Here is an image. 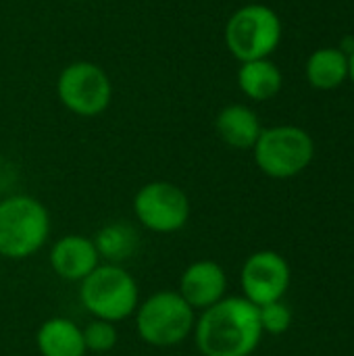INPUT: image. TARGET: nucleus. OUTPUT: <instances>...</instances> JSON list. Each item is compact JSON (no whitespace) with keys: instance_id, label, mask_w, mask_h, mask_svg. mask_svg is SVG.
I'll use <instances>...</instances> for the list:
<instances>
[{"instance_id":"1","label":"nucleus","mask_w":354,"mask_h":356,"mask_svg":"<svg viewBox=\"0 0 354 356\" xmlns=\"http://www.w3.org/2000/svg\"><path fill=\"white\" fill-rule=\"evenodd\" d=\"M192 334L202 356H250L263 338L259 307L244 296H225L202 311Z\"/></svg>"},{"instance_id":"2","label":"nucleus","mask_w":354,"mask_h":356,"mask_svg":"<svg viewBox=\"0 0 354 356\" xmlns=\"http://www.w3.org/2000/svg\"><path fill=\"white\" fill-rule=\"evenodd\" d=\"M50 236L48 209L33 196L0 200V257L21 261L35 254Z\"/></svg>"},{"instance_id":"3","label":"nucleus","mask_w":354,"mask_h":356,"mask_svg":"<svg viewBox=\"0 0 354 356\" xmlns=\"http://www.w3.org/2000/svg\"><path fill=\"white\" fill-rule=\"evenodd\" d=\"M138 284L121 265H98L79 286L81 307L94 317L119 323L138 309Z\"/></svg>"},{"instance_id":"4","label":"nucleus","mask_w":354,"mask_h":356,"mask_svg":"<svg viewBox=\"0 0 354 356\" xmlns=\"http://www.w3.org/2000/svg\"><path fill=\"white\" fill-rule=\"evenodd\" d=\"M194 309L177 290L154 292L136 309L138 336L150 346L169 348L182 344L194 332Z\"/></svg>"},{"instance_id":"5","label":"nucleus","mask_w":354,"mask_h":356,"mask_svg":"<svg viewBox=\"0 0 354 356\" xmlns=\"http://www.w3.org/2000/svg\"><path fill=\"white\" fill-rule=\"evenodd\" d=\"M257 167L273 179L300 175L315 156V142L309 131L296 125H275L261 131L252 146Z\"/></svg>"},{"instance_id":"6","label":"nucleus","mask_w":354,"mask_h":356,"mask_svg":"<svg viewBox=\"0 0 354 356\" xmlns=\"http://www.w3.org/2000/svg\"><path fill=\"white\" fill-rule=\"evenodd\" d=\"M282 42V21L265 4H246L238 8L225 25L227 50L240 60L269 58Z\"/></svg>"},{"instance_id":"7","label":"nucleus","mask_w":354,"mask_h":356,"mask_svg":"<svg viewBox=\"0 0 354 356\" xmlns=\"http://www.w3.org/2000/svg\"><path fill=\"white\" fill-rule=\"evenodd\" d=\"M56 92L65 108L79 117H96L104 113L113 98L108 75L90 60L67 65L56 81Z\"/></svg>"},{"instance_id":"8","label":"nucleus","mask_w":354,"mask_h":356,"mask_svg":"<svg viewBox=\"0 0 354 356\" xmlns=\"http://www.w3.org/2000/svg\"><path fill=\"white\" fill-rule=\"evenodd\" d=\"M136 219L154 234H173L190 219L188 194L169 181H150L134 196Z\"/></svg>"},{"instance_id":"9","label":"nucleus","mask_w":354,"mask_h":356,"mask_svg":"<svg viewBox=\"0 0 354 356\" xmlns=\"http://www.w3.org/2000/svg\"><path fill=\"white\" fill-rule=\"evenodd\" d=\"M290 265L275 250L252 252L240 271V284L244 298L255 307H263L275 300H282L290 288Z\"/></svg>"},{"instance_id":"10","label":"nucleus","mask_w":354,"mask_h":356,"mask_svg":"<svg viewBox=\"0 0 354 356\" xmlns=\"http://www.w3.org/2000/svg\"><path fill=\"white\" fill-rule=\"evenodd\" d=\"M177 292L194 311H204L225 298L227 273L215 261H196L182 273Z\"/></svg>"},{"instance_id":"11","label":"nucleus","mask_w":354,"mask_h":356,"mask_svg":"<svg viewBox=\"0 0 354 356\" xmlns=\"http://www.w3.org/2000/svg\"><path fill=\"white\" fill-rule=\"evenodd\" d=\"M100 265L92 238L69 234L58 238L50 250V267L65 282H83Z\"/></svg>"},{"instance_id":"12","label":"nucleus","mask_w":354,"mask_h":356,"mask_svg":"<svg viewBox=\"0 0 354 356\" xmlns=\"http://www.w3.org/2000/svg\"><path fill=\"white\" fill-rule=\"evenodd\" d=\"M215 129L227 146L238 150H252L263 131L257 113L244 104H230L221 108L215 119Z\"/></svg>"},{"instance_id":"13","label":"nucleus","mask_w":354,"mask_h":356,"mask_svg":"<svg viewBox=\"0 0 354 356\" xmlns=\"http://www.w3.org/2000/svg\"><path fill=\"white\" fill-rule=\"evenodd\" d=\"M35 346L42 356H86L88 353L81 327L67 317L46 319L35 334Z\"/></svg>"},{"instance_id":"14","label":"nucleus","mask_w":354,"mask_h":356,"mask_svg":"<svg viewBox=\"0 0 354 356\" xmlns=\"http://www.w3.org/2000/svg\"><path fill=\"white\" fill-rule=\"evenodd\" d=\"M307 81L317 90H336L348 79V54L342 48H317L307 60Z\"/></svg>"},{"instance_id":"15","label":"nucleus","mask_w":354,"mask_h":356,"mask_svg":"<svg viewBox=\"0 0 354 356\" xmlns=\"http://www.w3.org/2000/svg\"><path fill=\"white\" fill-rule=\"evenodd\" d=\"M282 83H284L282 71L269 58L242 63V67L238 71L240 90L257 102L273 98L282 90Z\"/></svg>"},{"instance_id":"16","label":"nucleus","mask_w":354,"mask_h":356,"mask_svg":"<svg viewBox=\"0 0 354 356\" xmlns=\"http://www.w3.org/2000/svg\"><path fill=\"white\" fill-rule=\"evenodd\" d=\"M92 242L100 259H104L111 265H119L129 257H134V252L138 250L140 236L129 223L121 221V223H108L102 229H98Z\"/></svg>"},{"instance_id":"17","label":"nucleus","mask_w":354,"mask_h":356,"mask_svg":"<svg viewBox=\"0 0 354 356\" xmlns=\"http://www.w3.org/2000/svg\"><path fill=\"white\" fill-rule=\"evenodd\" d=\"M81 334H83L86 350H92V353H108L115 348V344L119 340V332H117L115 323L102 321V319H92L81 330Z\"/></svg>"},{"instance_id":"18","label":"nucleus","mask_w":354,"mask_h":356,"mask_svg":"<svg viewBox=\"0 0 354 356\" xmlns=\"http://www.w3.org/2000/svg\"><path fill=\"white\" fill-rule=\"evenodd\" d=\"M259 321H261L263 334L280 336V334H286L290 330V325H292V311L282 300H275V302L259 307Z\"/></svg>"},{"instance_id":"19","label":"nucleus","mask_w":354,"mask_h":356,"mask_svg":"<svg viewBox=\"0 0 354 356\" xmlns=\"http://www.w3.org/2000/svg\"><path fill=\"white\" fill-rule=\"evenodd\" d=\"M348 79L354 83V50L348 54Z\"/></svg>"}]
</instances>
